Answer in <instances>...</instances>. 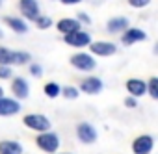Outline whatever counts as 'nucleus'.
<instances>
[{
	"mask_svg": "<svg viewBox=\"0 0 158 154\" xmlns=\"http://www.w3.org/2000/svg\"><path fill=\"white\" fill-rule=\"evenodd\" d=\"M128 19L127 17H114V19H110L108 21V24H106V30L110 32V34H119V32H127L128 28Z\"/></svg>",
	"mask_w": 158,
	"mask_h": 154,
	"instance_id": "obj_15",
	"label": "nucleus"
},
{
	"mask_svg": "<svg viewBox=\"0 0 158 154\" xmlns=\"http://www.w3.org/2000/svg\"><path fill=\"white\" fill-rule=\"evenodd\" d=\"M2 97H4V89H2V87H0V99H2Z\"/></svg>",
	"mask_w": 158,
	"mask_h": 154,
	"instance_id": "obj_31",
	"label": "nucleus"
},
{
	"mask_svg": "<svg viewBox=\"0 0 158 154\" xmlns=\"http://www.w3.org/2000/svg\"><path fill=\"white\" fill-rule=\"evenodd\" d=\"M19 8L23 11V15L28 19V21H37L41 17L39 13V2L37 0H19Z\"/></svg>",
	"mask_w": 158,
	"mask_h": 154,
	"instance_id": "obj_7",
	"label": "nucleus"
},
{
	"mask_svg": "<svg viewBox=\"0 0 158 154\" xmlns=\"http://www.w3.org/2000/svg\"><path fill=\"white\" fill-rule=\"evenodd\" d=\"M19 111H21L19 100L8 99V97L0 99V117H11V115H17Z\"/></svg>",
	"mask_w": 158,
	"mask_h": 154,
	"instance_id": "obj_9",
	"label": "nucleus"
},
{
	"mask_svg": "<svg viewBox=\"0 0 158 154\" xmlns=\"http://www.w3.org/2000/svg\"><path fill=\"white\" fill-rule=\"evenodd\" d=\"M0 39H2V30H0Z\"/></svg>",
	"mask_w": 158,
	"mask_h": 154,
	"instance_id": "obj_32",
	"label": "nucleus"
},
{
	"mask_svg": "<svg viewBox=\"0 0 158 154\" xmlns=\"http://www.w3.org/2000/svg\"><path fill=\"white\" fill-rule=\"evenodd\" d=\"M80 89L84 93H88V95H97V93L102 91V80L97 78V76H88V78L82 80Z\"/></svg>",
	"mask_w": 158,
	"mask_h": 154,
	"instance_id": "obj_10",
	"label": "nucleus"
},
{
	"mask_svg": "<svg viewBox=\"0 0 158 154\" xmlns=\"http://www.w3.org/2000/svg\"><path fill=\"white\" fill-rule=\"evenodd\" d=\"M71 65L74 69H78V71H82V72H89V71H93L97 67L93 56L88 54V52H76V54H73L71 56Z\"/></svg>",
	"mask_w": 158,
	"mask_h": 154,
	"instance_id": "obj_3",
	"label": "nucleus"
},
{
	"mask_svg": "<svg viewBox=\"0 0 158 154\" xmlns=\"http://www.w3.org/2000/svg\"><path fill=\"white\" fill-rule=\"evenodd\" d=\"M127 91L130 93V97H143L145 93H147V82H143V80H139V78H130V80H127Z\"/></svg>",
	"mask_w": 158,
	"mask_h": 154,
	"instance_id": "obj_12",
	"label": "nucleus"
},
{
	"mask_svg": "<svg viewBox=\"0 0 158 154\" xmlns=\"http://www.w3.org/2000/svg\"><path fill=\"white\" fill-rule=\"evenodd\" d=\"M152 52H154V54H156V56H158V43H156V45H154V48H152Z\"/></svg>",
	"mask_w": 158,
	"mask_h": 154,
	"instance_id": "obj_30",
	"label": "nucleus"
},
{
	"mask_svg": "<svg viewBox=\"0 0 158 154\" xmlns=\"http://www.w3.org/2000/svg\"><path fill=\"white\" fill-rule=\"evenodd\" d=\"M125 106H128V108H136V106H138V102H136V99H134V97H127V99H125Z\"/></svg>",
	"mask_w": 158,
	"mask_h": 154,
	"instance_id": "obj_27",
	"label": "nucleus"
},
{
	"mask_svg": "<svg viewBox=\"0 0 158 154\" xmlns=\"http://www.w3.org/2000/svg\"><path fill=\"white\" fill-rule=\"evenodd\" d=\"M4 22H6L13 32H17V34H26V32H28V24H26L23 19H19V17H6Z\"/></svg>",
	"mask_w": 158,
	"mask_h": 154,
	"instance_id": "obj_17",
	"label": "nucleus"
},
{
	"mask_svg": "<svg viewBox=\"0 0 158 154\" xmlns=\"http://www.w3.org/2000/svg\"><path fill=\"white\" fill-rule=\"evenodd\" d=\"M61 93H63V97H65V99H69V100H76V99H78V89H76V87L67 86Z\"/></svg>",
	"mask_w": 158,
	"mask_h": 154,
	"instance_id": "obj_23",
	"label": "nucleus"
},
{
	"mask_svg": "<svg viewBox=\"0 0 158 154\" xmlns=\"http://www.w3.org/2000/svg\"><path fill=\"white\" fill-rule=\"evenodd\" d=\"M147 39V34L139 28H128L125 34H123V45H134V43H139V41H145Z\"/></svg>",
	"mask_w": 158,
	"mask_h": 154,
	"instance_id": "obj_14",
	"label": "nucleus"
},
{
	"mask_svg": "<svg viewBox=\"0 0 158 154\" xmlns=\"http://www.w3.org/2000/svg\"><path fill=\"white\" fill-rule=\"evenodd\" d=\"M69 47H74V48H84V47H89L93 41H91V35L88 34V32H74V34H69V35H65V39H63Z\"/></svg>",
	"mask_w": 158,
	"mask_h": 154,
	"instance_id": "obj_5",
	"label": "nucleus"
},
{
	"mask_svg": "<svg viewBox=\"0 0 158 154\" xmlns=\"http://www.w3.org/2000/svg\"><path fill=\"white\" fill-rule=\"evenodd\" d=\"M30 52H23V50H13V65H24L30 61Z\"/></svg>",
	"mask_w": 158,
	"mask_h": 154,
	"instance_id": "obj_19",
	"label": "nucleus"
},
{
	"mask_svg": "<svg viewBox=\"0 0 158 154\" xmlns=\"http://www.w3.org/2000/svg\"><path fill=\"white\" fill-rule=\"evenodd\" d=\"M61 4H65V6H73V4H78V2H82V0H60Z\"/></svg>",
	"mask_w": 158,
	"mask_h": 154,
	"instance_id": "obj_29",
	"label": "nucleus"
},
{
	"mask_svg": "<svg viewBox=\"0 0 158 154\" xmlns=\"http://www.w3.org/2000/svg\"><path fill=\"white\" fill-rule=\"evenodd\" d=\"M89 50H91V54H95V56L108 58V56L115 54L117 47H115L114 43H108V41H93V43L89 45Z\"/></svg>",
	"mask_w": 158,
	"mask_h": 154,
	"instance_id": "obj_8",
	"label": "nucleus"
},
{
	"mask_svg": "<svg viewBox=\"0 0 158 154\" xmlns=\"http://www.w3.org/2000/svg\"><path fill=\"white\" fill-rule=\"evenodd\" d=\"M78 21H80V22H84V24H89V22H91V19H89L86 13H82V11L78 13Z\"/></svg>",
	"mask_w": 158,
	"mask_h": 154,
	"instance_id": "obj_28",
	"label": "nucleus"
},
{
	"mask_svg": "<svg viewBox=\"0 0 158 154\" xmlns=\"http://www.w3.org/2000/svg\"><path fill=\"white\" fill-rule=\"evenodd\" d=\"M30 74H32V76H35V78L43 76V69H41V65H35V63H34V65L30 67Z\"/></svg>",
	"mask_w": 158,
	"mask_h": 154,
	"instance_id": "obj_26",
	"label": "nucleus"
},
{
	"mask_svg": "<svg viewBox=\"0 0 158 154\" xmlns=\"http://www.w3.org/2000/svg\"><path fill=\"white\" fill-rule=\"evenodd\" d=\"M76 137L78 141H82L84 145H91L97 141V130L89 123H80L76 126Z\"/></svg>",
	"mask_w": 158,
	"mask_h": 154,
	"instance_id": "obj_4",
	"label": "nucleus"
},
{
	"mask_svg": "<svg viewBox=\"0 0 158 154\" xmlns=\"http://www.w3.org/2000/svg\"><path fill=\"white\" fill-rule=\"evenodd\" d=\"M152 147H154V139H152L151 136H147V134H141V136H138V137L134 139V143H132V152H134V154H151Z\"/></svg>",
	"mask_w": 158,
	"mask_h": 154,
	"instance_id": "obj_6",
	"label": "nucleus"
},
{
	"mask_svg": "<svg viewBox=\"0 0 158 154\" xmlns=\"http://www.w3.org/2000/svg\"><path fill=\"white\" fill-rule=\"evenodd\" d=\"M37 147L43 150V152H48V154H56V150L60 148V137L58 134L54 132H45V134H39L37 139H35Z\"/></svg>",
	"mask_w": 158,
	"mask_h": 154,
	"instance_id": "obj_2",
	"label": "nucleus"
},
{
	"mask_svg": "<svg viewBox=\"0 0 158 154\" xmlns=\"http://www.w3.org/2000/svg\"><path fill=\"white\" fill-rule=\"evenodd\" d=\"M11 74H13V71H11L10 65H0V78H2V80L11 78Z\"/></svg>",
	"mask_w": 158,
	"mask_h": 154,
	"instance_id": "obj_24",
	"label": "nucleus"
},
{
	"mask_svg": "<svg viewBox=\"0 0 158 154\" xmlns=\"http://www.w3.org/2000/svg\"><path fill=\"white\" fill-rule=\"evenodd\" d=\"M56 28H58L60 34L69 35V34H74V32H80V21L78 19H61V21H58Z\"/></svg>",
	"mask_w": 158,
	"mask_h": 154,
	"instance_id": "obj_13",
	"label": "nucleus"
},
{
	"mask_svg": "<svg viewBox=\"0 0 158 154\" xmlns=\"http://www.w3.org/2000/svg\"><path fill=\"white\" fill-rule=\"evenodd\" d=\"M23 123H24L30 130H35V132H39V134L48 132L50 126H52L50 121H48V117L43 115V113H28V115H24Z\"/></svg>",
	"mask_w": 158,
	"mask_h": 154,
	"instance_id": "obj_1",
	"label": "nucleus"
},
{
	"mask_svg": "<svg viewBox=\"0 0 158 154\" xmlns=\"http://www.w3.org/2000/svg\"><path fill=\"white\" fill-rule=\"evenodd\" d=\"M35 24H37V28H39V30H47V28H50V26H52V19H50V17L41 15V17L35 21Z\"/></svg>",
	"mask_w": 158,
	"mask_h": 154,
	"instance_id": "obj_22",
	"label": "nucleus"
},
{
	"mask_svg": "<svg viewBox=\"0 0 158 154\" xmlns=\"http://www.w3.org/2000/svg\"><path fill=\"white\" fill-rule=\"evenodd\" d=\"M60 93H61L60 84H56V82H48V84H45V95H47L48 99H56Z\"/></svg>",
	"mask_w": 158,
	"mask_h": 154,
	"instance_id": "obj_20",
	"label": "nucleus"
},
{
	"mask_svg": "<svg viewBox=\"0 0 158 154\" xmlns=\"http://www.w3.org/2000/svg\"><path fill=\"white\" fill-rule=\"evenodd\" d=\"M0 154H23V145L13 139L0 141Z\"/></svg>",
	"mask_w": 158,
	"mask_h": 154,
	"instance_id": "obj_16",
	"label": "nucleus"
},
{
	"mask_svg": "<svg viewBox=\"0 0 158 154\" xmlns=\"http://www.w3.org/2000/svg\"><path fill=\"white\" fill-rule=\"evenodd\" d=\"M147 93L151 95L152 100H158V76H152L147 82Z\"/></svg>",
	"mask_w": 158,
	"mask_h": 154,
	"instance_id": "obj_21",
	"label": "nucleus"
},
{
	"mask_svg": "<svg viewBox=\"0 0 158 154\" xmlns=\"http://www.w3.org/2000/svg\"><path fill=\"white\" fill-rule=\"evenodd\" d=\"M11 91L15 95V99H26L30 95V86L26 82V78H23V76H17V78H13L11 82Z\"/></svg>",
	"mask_w": 158,
	"mask_h": 154,
	"instance_id": "obj_11",
	"label": "nucleus"
},
{
	"mask_svg": "<svg viewBox=\"0 0 158 154\" xmlns=\"http://www.w3.org/2000/svg\"><path fill=\"white\" fill-rule=\"evenodd\" d=\"M0 65H13V50L0 47Z\"/></svg>",
	"mask_w": 158,
	"mask_h": 154,
	"instance_id": "obj_18",
	"label": "nucleus"
},
{
	"mask_svg": "<svg viewBox=\"0 0 158 154\" xmlns=\"http://www.w3.org/2000/svg\"><path fill=\"white\" fill-rule=\"evenodd\" d=\"M149 2L151 0H128V4L132 8H145V6H149Z\"/></svg>",
	"mask_w": 158,
	"mask_h": 154,
	"instance_id": "obj_25",
	"label": "nucleus"
}]
</instances>
